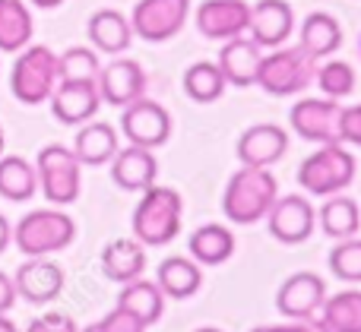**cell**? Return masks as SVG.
Here are the masks:
<instances>
[{"instance_id":"obj_1","label":"cell","mask_w":361,"mask_h":332,"mask_svg":"<svg viewBox=\"0 0 361 332\" xmlns=\"http://www.w3.org/2000/svg\"><path fill=\"white\" fill-rule=\"evenodd\" d=\"M180 225H184V200L175 187L152 184L140 193V203L130 215V231L143 247L171 244Z\"/></svg>"},{"instance_id":"obj_2","label":"cell","mask_w":361,"mask_h":332,"mask_svg":"<svg viewBox=\"0 0 361 332\" xmlns=\"http://www.w3.org/2000/svg\"><path fill=\"white\" fill-rule=\"evenodd\" d=\"M276 196H279V181L273 171L241 165L222 190V212L231 225H257L267 219Z\"/></svg>"},{"instance_id":"obj_3","label":"cell","mask_w":361,"mask_h":332,"mask_svg":"<svg viewBox=\"0 0 361 332\" xmlns=\"http://www.w3.org/2000/svg\"><path fill=\"white\" fill-rule=\"evenodd\" d=\"M76 241V222L63 209H32L13 225V244L23 257H54Z\"/></svg>"},{"instance_id":"obj_4","label":"cell","mask_w":361,"mask_h":332,"mask_svg":"<svg viewBox=\"0 0 361 332\" xmlns=\"http://www.w3.org/2000/svg\"><path fill=\"white\" fill-rule=\"evenodd\" d=\"M314 70L317 60L298 44H279L269 48V54L263 51L260 67H257V82L267 95L276 98H288V95H301L314 82Z\"/></svg>"},{"instance_id":"obj_5","label":"cell","mask_w":361,"mask_h":332,"mask_svg":"<svg viewBox=\"0 0 361 332\" xmlns=\"http://www.w3.org/2000/svg\"><path fill=\"white\" fill-rule=\"evenodd\" d=\"M358 162L345 143H324L298 165V184L307 196H333L355 184Z\"/></svg>"},{"instance_id":"obj_6","label":"cell","mask_w":361,"mask_h":332,"mask_svg":"<svg viewBox=\"0 0 361 332\" xmlns=\"http://www.w3.org/2000/svg\"><path fill=\"white\" fill-rule=\"evenodd\" d=\"M57 86V54L48 44H25L10 70V92L19 105H44Z\"/></svg>"},{"instance_id":"obj_7","label":"cell","mask_w":361,"mask_h":332,"mask_svg":"<svg viewBox=\"0 0 361 332\" xmlns=\"http://www.w3.org/2000/svg\"><path fill=\"white\" fill-rule=\"evenodd\" d=\"M38 171V190L51 206H70L82 193V165L73 155V149L63 143H48L35 155Z\"/></svg>"},{"instance_id":"obj_8","label":"cell","mask_w":361,"mask_h":332,"mask_svg":"<svg viewBox=\"0 0 361 332\" xmlns=\"http://www.w3.org/2000/svg\"><path fill=\"white\" fill-rule=\"evenodd\" d=\"M133 38L149 44L171 42L190 19V0H137L130 16Z\"/></svg>"},{"instance_id":"obj_9","label":"cell","mask_w":361,"mask_h":332,"mask_svg":"<svg viewBox=\"0 0 361 332\" xmlns=\"http://www.w3.org/2000/svg\"><path fill=\"white\" fill-rule=\"evenodd\" d=\"M121 133L130 146H143V149H159L171 139L175 133V120H171V111L165 105L152 98H137L127 108H121Z\"/></svg>"},{"instance_id":"obj_10","label":"cell","mask_w":361,"mask_h":332,"mask_svg":"<svg viewBox=\"0 0 361 332\" xmlns=\"http://www.w3.org/2000/svg\"><path fill=\"white\" fill-rule=\"evenodd\" d=\"M263 222H267V231L273 241H279L286 247H298L317 228V209L305 193H286L276 196V203L269 206Z\"/></svg>"},{"instance_id":"obj_11","label":"cell","mask_w":361,"mask_h":332,"mask_svg":"<svg viewBox=\"0 0 361 332\" xmlns=\"http://www.w3.org/2000/svg\"><path fill=\"white\" fill-rule=\"evenodd\" d=\"M339 105L336 98H301L292 105V114H288V124L298 133L305 143L324 146V143H339Z\"/></svg>"},{"instance_id":"obj_12","label":"cell","mask_w":361,"mask_h":332,"mask_svg":"<svg viewBox=\"0 0 361 332\" xmlns=\"http://www.w3.org/2000/svg\"><path fill=\"white\" fill-rule=\"evenodd\" d=\"M16 285V295L23 301L44 307V304H54L63 295V285H67V272L57 260L51 257H29L13 276Z\"/></svg>"},{"instance_id":"obj_13","label":"cell","mask_w":361,"mask_h":332,"mask_svg":"<svg viewBox=\"0 0 361 332\" xmlns=\"http://www.w3.org/2000/svg\"><path fill=\"white\" fill-rule=\"evenodd\" d=\"M95 86H99V95H102V105H111V108H127L130 101L143 98L146 95V70L140 60L133 57H114L111 63L99 70L95 76Z\"/></svg>"},{"instance_id":"obj_14","label":"cell","mask_w":361,"mask_h":332,"mask_svg":"<svg viewBox=\"0 0 361 332\" xmlns=\"http://www.w3.org/2000/svg\"><path fill=\"white\" fill-rule=\"evenodd\" d=\"M326 282L317 272H292L286 282L276 291V310H279L286 320H314L320 314L326 301Z\"/></svg>"},{"instance_id":"obj_15","label":"cell","mask_w":361,"mask_h":332,"mask_svg":"<svg viewBox=\"0 0 361 332\" xmlns=\"http://www.w3.org/2000/svg\"><path fill=\"white\" fill-rule=\"evenodd\" d=\"M197 32L209 42H228V38L247 35L250 4L247 0H203L193 13Z\"/></svg>"},{"instance_id":"obj_16","label":"cell","mask_w":361,"mask_h":332,"mask_svg":"<svg viewBox=\"0 0 361 332\" xmlns=\"http://www.w3.org/2000/svg\"><path fill=\"white\" fill-rule=\"evenodd\" d=\"M51 105V114H54L57 124L63 127H80L86 120H92L102 108V95H99V86L95 79H80V82H67L61 79L54 86L48 98Z\"/></svg>"},{"instance_id":"obj_17","label":"cell","mask_w":361,"mask_h":332,"mask_svg":"<svg viewBox=\"0 0 361 332\" xmlns=\"http://www.w3.org/2000/svg\"><path fill=\"white\" fill-rule=\"evenodd\" d=\"M235 152L238 162L247 168H273L288 152V130L279 124H254L238 136Z\"/></svg>"},{"instance_id":"obj_18","label":"cell","mask_w":361,"mask_h":332,"mask_svg":"<svg viewBox=\"0 0 361 332\" xmlns=\"http://www.w3.org/2000/svg\"><path fill=\"white\" fill-rule=\"evenodd\" d=\"M295 32V10L286 0H257L250 4V23H247V35L260 44L263 51L288 44Z\"/></svg>"},{"instance_id":"obj_19","label":"cell","mask_w":361,"mask_h":332,"mask_svg":"<svg viewBox=\"0 0 361 332\" xmlns=\"http://www.w3.org/2000/svg\"><path fill=\"white\" fill-rule=\"evenodd\" d=\"M111 181L124 193H143L146 187L159 181V158L156 149H143V146H121L114 152L111 162Z\"/></svg>"},{"instance_id":"obj_20","label":"cell","mask_w":361,"mask_h":332,"mask_svg":"<svg viewBox=\"0 0 361 332\" xmlns=\"http://www.w3.org/2000/svg\"><path fill=\"white\" fill-rule=\"evenodd\" d=\"M73 155L80 158L82 168H102L114 158V152L121 149V133L114 130L111 124L105 120H86V124L76 127V136H73Z\"/></svg>"},{"instance_id":"obj_21","label":"cell","mask_w":361,"mask_h":332,"mask_svg":"<svg viewBox=\"0 0 361 332\" xmlns=\"http://www.w3.org/2000/svg\"><path fill=\"white\" fill-rule=\"evenodd\" d=\"M263 48L254 42L250 35H238L222 42V51H219V70H222L225 82L238 89H247L257 82V67H260Z\"/></svg>"},{"instance_id":"obj_22","label":"cell","mask_w":361,"mask_h":332,"mask_svg":"<svg viewBox=\"0 0 361 332\" xmlns=\"http://www.w3.org/2000/svg\"><path fill=\"white\" fill-rule=\"evenodd\" d=\"M102 276L108 282H118V285H127L133 279H140L146 272V247L140 244L137 238H114L102 247Z\"/></svg>"},{"instance_id":"obj_23","label":"cell","mask_w":361,"mask_h":332,"mask_svg":"<svg viewBox=\"0 0 361 332\" xmlns=\"http://www.w3.org/2000/svg\"><path fill=\"white\" fill-rule=\"evenodd\" d=\"M86 35H89V44H92L99 54H124L127 48L133 44V29H130V19L124 16L121 10H95L86 23Z\"/></svg>"},{"instance_id":"obj_24","label":"cell","mask_w":361,"mask_h":332,"mask_svg":"<svg viewBox=\"0 0 361 332\" xmlns=\"http://www.w3.org/2000/svg\"><path fill=\"white\" fill-rule=\"evenodd\" d=\"M156 285L169 301H187L203 288V266L190 257H165L156 269Z\"/></svg>"},{"instance_id":"obj_25","label":"cell","mask_w":361,"mask_h":332,"mask_svg":"<svg viewBox=\"0 0 361 332\" xmlns=\"http://www.w3.org/2000/svg\"><path fill=\"white\" fill-rule=\"evenodd\" d=\"M187 250H190V260H197L200 266H222L235 257L238 241L228 225L206 222L197 231H190V247Z\"/></svg>"},{"instance_id":"obj_26","label":"cell","mask_w":361,"mask_h":332,"mask_svg":"<svg viewBox=\"0 0 361 332\" xmlns=\"http://www.w3.org/2000/svg\"><path fill=\"white\" fill-rule=\"evenodd\" d=\"M298 48H305L314 60L333 57L343 48V25L333 13H311L298 29Z\"/></svg>"},{"instance_id":"obj_27","label":"cell","mask_w":361,"mask_h":332,"mask_svg":"<svg viewBox=\"0 0 361 332\" xmlns=\"http://www.w3.org/2000/svg\"><path fill=\"white\" fill-rule=\"evenodd\" d=\"M317 225L333 241L355 238L361 231V206L345 193L324 196V206L317 209Z\"/></svg>"},{"instance_id":"obj_28","label":"cell","mask_w":361,"mask_h":332,"mask_svg":"<svg viewBox=\"0 0 361 332\" xmlns=\"http://www.w3.org/2000/svg\"><path fill=\"white\" fill-rule=\"evenodd\" d=\"M35 19L25 0H0V54H16L32 44Z\"/></svg>"},{"instance_id":"obj_29","label":"cell","mask_w":361,"mask_h":332,"mask_svg":"<svg viewBox=\"0 0 361 332\" xmlns=\"http://www.w3.org/2000/svg\"><path fill=\"white\" fill-rule=\"evenodd\" d=\"M165 301H169V298L162 295V288H159L156 282H146L143 276L127 282V285H121V295H118V307L130 310V314L140 317L146 326H156V323L165 317Z\"/></svg>"},{"instance_id":"obj_30","label":"cell","mask_w":361,"mask_h":332,"mask_svg":"<svg viewBox=\"0 0 361 332\" xmlns=\"http://www.w3.org/2000/svg\"><path fill=\"white\" fill-rule=\"evenodd\" d=\"M38 193V171L23 155H0V196L6 203H29Z\"/></svg>"},{"instance_id":"obj_31","label":"cell","mask_w":361,"mask_h":332,"mask_svg":"<svg viewBox=\"0 0 361 332\" xmlns=\"http://www.w3.org/2000/svg\"><path fill=\"white\" fill-rule=\"evenodd\" d=\"M180 86H184V95L190 101H197V105H212V101H219L225 95L228 82H225L216 60H197L184 70Z\"/></svg>"},{"instance_id":"obj_32","label":"cell","mask_w":361,"mask_h":332,"mask_svg":"<svg viewBox=\"0 0 361 332\" xmlns=\"http://www.w3.org/2000/svg\"><path fill=\"white\" fill-rule=\"evenodd\" d=\"M320 320L330 332H361V288H343L326 295Z\"/></svg>"},{"instance_id":"obj_33","label":"cell","mask_w":361,"mask_h":332,"mask_svg":"<svg viewBox=\"0 0 361 332\" xmlns=\"http://www.w3.org/2000/svg\"><path fill=\"white\" fill-rule=\"evenodd\" d=\"M314 82L326 98L343 101L345 95L355 92V70L349 60H339V57H324V63H317L314 70Z\"/></svg>"},{"instance_id":"obj_34","label":"cell","mask_w":361,"mask_h":332,"mask_svg":"<svg viewBox=\"0 0 361 332\" xmlns=\"http://www.w3.org/2000/svg\"><path fill=\"white\" fill-rule=\"evenodd\" d=\"M102 70L99 51L92 44H73L63 54H57V82H80V79H95Z\"/></svg>"},{"instance_id":"obj_35","label":"cell","mask_w":361,"mask_h":332,"mask_svg":"<svg viewBox=\"0 0 361 332\" xmlns=\"http://www.w3.org/2000/svg\"><path fill=\"white\" fill-rule=\"evenodd\" d=\"M330 263V272L339 279V282H349V285H358L361 282V238H345V241H336V247L330 250L326 257Z\"/></svg>"},{"instance_id":"obj_36","label":"cell","mask_w":361,"mask_h":332,"mask_svg":"<svg viewBox=\"0 0 361 332\" xmlns=\"http://www.w3.org/2000/svg\"><path fill=\"white\" fill-rule=\"evenodd\" d=\"M95 326H99V332H146V329H149L143 320H140V317H133L130 310H124V307L108 310V314L102 317Z\"/></svg>"},{"instance_id":"obj_37","label":"cell","mask_w":361,"mask_h":332,"mask_svg":"<svg viewBox=\"0 0 361 332\" xmlns=\"http://www.w3.org/2000/svg\"><path fill=\"white\" fill-rule=\"evenodd\" d=\"M23 332H80L76 320L70 314H61V310H48V314L35 317Z\"/></svg>"},{"instance_id":"obj_38","label":"cell","mask_w":361,"mask_h":332,"mask_svg":"<svg viewBox=\"0 0 361 332\" xmlns=\"http://www.w3.org/2000/svg\"><path fill=\"white\" fill-rule=\"evenodd\" d=\"M339 143L361 149V105H349L339 111Z\"/></svg>"},{"instance_id":"obj_39","label":"cell","mask_w":361,"mask_h":332,"mask_svg":"<svg viewBox=\"0 0 361 332\" xmlns=\"http://www.w3.org/2000/svg\"><path fill=\"white\" fill-rule=\"evenodd\" d=\"M16 301H19V295H16V285H13V276H6L0 269V314H10Z\"/></svg>"},{"instance_id":"obj_40","label":"cell","mask_w":361,"mask_h":332,"mask_svg":"<svg viewBox=\"0 0 361 332\" xmlns=\"http://www.w3.org/2000/svg\"><path fill=\"white\" fill-rule=\"evenodd\" d=\"M250 332H314L311 320H286V323H276V326H257Z\"/></svg>"},{"instance_id":"obj_41","label":"cell","mask_w":361,"mask_h":332,"mask_svg":"<svg viewBox=\"0 0 361 332\" xmlns=\"http://www.w3.org/2000/svg\"><path fill=\"white\" fill-rule=\"evenodd\" d=\"M10 244H13V225H10V219L0 212V257L6 253V247Z\"/></svg>"},{"instance_id":"obj_42","label":"cell","mask_w":361,"mask_h":332,"mask_svg":"<svg viewBox=\"0 0 361 332\" xmlns=\"http://www.w3.org/2000/svg\"><path fill=\"white\" fill-rule=\"evenodd\" d=\"M29 6H38V10H57L63 0H25Z\"/></svg>"},{"instance_id":"obj_43","label":"cell","mask_w":361,"mask_h":332,"mask_svg":"<svg viewBox=\"0 0 361 332\" xmlns=\"http://www.w3.org/2000/svg\"><path fill=\"white\" fill-rule=\"evenodd\" d=\"M0 332H23V329L10 320V314H0Z\"/></svg>"},{"instance_id":"obj_44","label":"cell","mask_w":361,"mask_h":332,"mask_svg":"<svg viewBox=\"0 0 361 332\" xmlns=\"http://www.w3.org/2000/svg\"><path fill=\"white\" fill-rule=\"evenodd\" d=\"M311 326H314V332H330V329L324 326V320H320V317H314V320H311Z\"/></svg>"},{"instance_id":"obj_45","label":"cell","mask_w":361,"mask_h":332,"mask_svg":"<svg viewBox=\"0 0 361 332\" xmlns=\"http://www.w3.org/2000/svg\"><path fill=\"white\" fill-rule=\"evenodd\" d=\"M4 149H6V133H4V127H0V155H4Z\"/></svg>"},{"instance_id":"obj_46","label":"cell","mask_w":361,"mask_h":332,"mask_svg":"<svg viewBox=\"0 0 361 332\" xmlns=\"http://www.w3.org/2000/svg\"><path fill=\"white\" fill-rule=\"evenodd\" d=\"M197 332H222V329H216V326H200Z\"/></svg>"},{"instance_id":"obj_47","label":"cell","mask_w":361,"mask_h":332,"mask_svg":"<svg viewBox=\"0 0 361 332\" xmlns=\"http://www.w3.org/2000/svg\"><path fill=\"white\" fill-rule=\"evenodd\" d=\"M80 332H99V326H95V323H89L86 329H80Z\"/></svg>"},{"instance_id":"obj_48","label":"cell","mask_w":361,"mask_h":332,"mask_svg":"<svg viewBox=\"0 0 361 332\" xmlns=\"http://www.w3.org/2000/svg\"><path fill=\"white\" fill-rule=\"evenodd\" d=\"M358 48H361V42H358Z\"/></svg>"}]
</instances>
